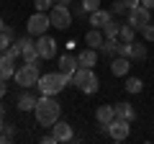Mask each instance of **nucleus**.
I'll list each match as a JSON object with an SVG mask.
<instances>
[{
  "mask_svg": "<svg viewBox=\"0 0 154 144\" xmlns=\"http://www.w3.org/2000/svg\"><path fill=\"white\" fill-rule=\"evenodd\" d=\"M33 116H36L38 126H49V129H51L57 121H59V116H62V105H59V100H57L54 95H41V98L36 100Z\"/></svg>",
  "mask_w": 154,
  "mask_h": 144,
  "instance_id": "obj_1",
  "label": "nucleus"
},
{
  "mask_svg": "<svg viewBox=\"0 0 154 144\" xmlns=\"http://www.w3.org/2000/svg\"><path fill=\"white\" fill-rule=\"evenodd\" d=\"M67 85H69V77H67L64 72L57 70V72H46V75H41L36 88L41 90V95H57V93H62Z\"/></svg>",
  "mask_w": 154,
  "mask_h": 144,
  "instance_id": "obj_2",
  "label": "nucleus"
},
{
  "mask_svg": "<svg viewBox=\"0 0 154 144\" xmlns=\"http://www.w3.org/2000/svg\"><path fill=\"white\" fill-rule=\"evenodd\" d=\"M72 85H77L85 95H95L98 88H100V80H98L93 67H77L75 77H72Z\"/></svg>",
  "mask_w": 154,
  "mask_h": 144,
  "instance_id": "obj_3",
  "label": "nucleus"
},
{
  "mask_svg": "<svg viewBox=\"0 0 154 144\" xmlns=\"http://www.w3.org/2000/svg\"><path fill=\"white\" fill-rule=\"evenodd\" d=\"M38 77H41V72H38V64H28V62H23L21 67H16V75H13V80H16V85H21L23 88H36L38 85Z\"/></svg>",
  "mask_w": 154,
  "mask_h": 144,
  "instance_id": "obj_4",
  "label": "nucleus"
},
{
  "mask_svg": "<svg viewBox=\"0 0 154 144\" xmlns=\"http://www.w3.org/2000/svg\"><path fill=\"white\" fill-rule=\"evenodd\" d=\"M49 26H51V21H49V13H41V11H36L33 16H28V21H26V33L28 36H41V33H46L49 31Z\"/></svg>",
  "mask_w": 154,
  "mask_h": 144,
  "instance_id": "obj_5",
  "label": "nucleus"
},
{
  "mask_svg": "<svg viewBox=\"0 0 154 144\" xmlns=\"http://www.w3.org/2000/svg\"><path fill=\"white\" fill-rule=\"evenodd\" d=\"M49 21L54 28H59V31H67V28L72 26V13H69V5H59V3H54V8L49 11Z\"/></svg>",
  "mask_w": 154,
  "mask_h": 144,
  "instance_id": "obj_6",
  "label": "nucleus"
},
{
  "mask_svg": "<svg viewBox=\"0 0 154 144\" xmlns=\"http://www.w3.org/2000/svg\"><path fill=\"white\" fill-rule=\"evenodd\" d=\"M36 52H38L41 59H54V57H57V39L49 36V33L36 36Z\"/></svg>",
  "mask_w": 154,
  "mask_h": 144,
  "instance_id": "obj_7",
  "label": "nucleus"
},
{
  "mask_svg": "<svg viewBox=\"0 0 154 144\" xmlns=\"http://www.w3.org/2000/svg\"><path fill=\"white\" fill-rule=\"evenodd\" d=\"M128 23H131L136 31H141L144 26H149V23H152V11H149V8H144V5L131 8V11H128Z\"/></svg>",
  "mask_w": 154,
  "mask_h": 144,
  "instance_id": "obj_8",
  "label": "nucleus"
},
{
  "mask_svg": "<svg viewBox=\"0 0 154 144\" xmlns=\"http://www.w3.org/2000/svg\"><path fill=\"white\" fill-rule=\"evenodd\" d=\"M128 134H131V121L113 118V121L108 124V136L113 139V142H123V139H128Z\"/></svg>",
  "mask_w": 154,
  "mask_h": 144,
  "instance_id": "obj_9",
  "label": "nucleus"
},
{
  "mask_svg": "<svg viewBox=\"0 0 154 144\" xmlns=\"http://www.w3.org/2000/svg\"><path fill=\"white\" fill-rule=\"evenodd\" d=\"M21 44H23V54H21L23 62H28V64H38V62H44L41 57H38V52H36V39H33V36H23Z\"/></svg>",
  "mask_w": 154,
  "mask_h": 144,
  "instance_id": "obj_10",
  "label": "nucleus"
},
{
  "mask_svg": "<svg viewBox=\"0 0 154 144\" xmlns=\"http://www.w3.org/2000/svg\"><path fill=\"white\" fill-rule=\"evenodd\" d=\"M51 134L57 136V142H72L75 139V131H72V124L69 121H57L54 126H51Z\"/></svg>",
  "mask_w": 154,
  "mask_h": 144,
  "instance_id": "obj_11",
  "label": "nucleus"
},
{
  "mask_svg": "<svg viewBox=\"0 0 154 144\" xmlns=\"http://www.w3.org/2000/svg\"><path fill=\"white\" fill-rule=\"evenodd\" d=\"M128 70H131V59L128 57H121V54H116L113 59H110V72H113L116 77H126Z\"/></svg>",
  "mask_w": 154,
  "mask_h": 144,
  "instance_id": "obj_12",
  "label": "nucleus"
},
{
  "mask_svg": "<svg viewBox=\"0 0 154 144\" xmlns=\"http://www.w3.org/2000/svg\"><path fill=\"white\" fill-rule=\"evenodd\" d=\"M108 21H113V13H110V11H103V8H98V11L88 13V23H90V28H103Z\"/></svg>",
  "mask_w": 154,
  "mask_h": 144,
  "instance_id": "obj_13",
  "label": "nucleus"
},
{
  "mask_svg": "<svg viewBox=\"0 0 154 144\" xmlns=\"http://www.w3.org/2000/svg\"><path fill=\"white\" fill-rule=\"evenodd\" d=\"M77 67H80L77 57H72V54H62V57H59V72H64L67 77H69V83H72V77H75Z\"/></svg>",
  "mask_w": 154,
  "mask_h": 144,
  "instance_id": "obj_14",
  "label": "nucleus"
},
{
  "mask_svg": "<svg viewBox=\"0 0 154 144\" xmlns=\"http://www.w3.org/2000/svg\"><path fill=\"white\" fill-rule=\"evenodd\" d=\"M36 100L38 98H33V95L28 93V88H23L21 95H18V100H16V108H18V111H23V113H28V111L36 108Z\"/></svg>",
  "mask_w": 154,
  "mask_h": 144,
  "instance_id": "obj_15",
  "label": "nucleus"
},
{
  "mask_svg": "<svg viewBox=\"0 0 154 144\" xmlns=\"http://www.w3.org/2000/svg\"><path fill=\"white\" fill-rule=\"evenodd\" d=\"M13 75H16V59H11V57L3 52V54H0V80L8 83Z\"/></svg>",
  "mask_w": 154,
  "mask_h": 144,
  "instance_id": "obj_16",
  "label": "nucleus"
},
{
  "mask_svg": "<svg viewBox=\"0 0 154 144\" xmlns=\"http://www.w3.org/2000/svg\"><path fill=\"white\" fill-rule=\"evenodd\" d=\"M95 118H98L100 126H108V124L116 118V108H113V105H108V103L98 105V111H95Z\"/></svg>",
  "mask_w": 154,
  "mask_h": 144,
  "instance_id": "obj_17",
  "label": "nucleus"
},
{
  "mask_svg": "<svg viewBox=\"0 0 154 144\" xmlns=\"http://www.w3.org/2000/svg\"><path fill=\"white\" fill-rule=\"evenodd\" d=\"M77 62H80V67H95L98 64V49H93V46L82 49L77 54Z\"/></svg>",
  "mask_w": 154,
  "mask_h": 144,
  "instance_id": "obj_18",
  "label": "nucleus"
},
{
  "mask_svg": "<svg viewBox=\"0 0 154 144\" xmlns=\"http://www.w3.org/2000/svg\"><path fill=\"white\" fill-rule=\"evenodd\" d=\"M103 41H105L103 28H90V31L85 33V44L93 46V49H100V46H103Z\"/></svg>",
  "mask_w": 154,
  "mask_h": 144,
  "instance_id": "obj_19",
  "label": "nucleus"
},
{
  "mask_svg": "<svg viewBox=\"0 0 154 144\" xmlns=\"http://www.w3.org/2000/svg\"><path fill=\"white\" fill-rule=\"evenodd\" d=\"M113 108H116V118H123V121H134V118H136L134 105H131V103H126V100H123V103H116Z\"/></svg>",
  "mask_w": 154,
  "mask_h": 144,
  "instance_id": "obj_20",
  "label": "nucleus"
},
{
  "mask_svg": "<svg viewBox=\"0 0 154 144\" xmlns=\"http://www.w3.org/2000/svg\"><path fill=\"white\" fill-rule=\"evenodd\" d=\"M118 46H121V39H105L103 41V46H100V54H105V57H110L113 59L116 54H118Z\"/></svg>",
  "mask_w": 154,
  "mask_h": 144,
  "instance_id": "obj_21",
  "label": "nucleus"
},
{
  "mask_svg": "<svg viewBox=\"0 0 154 144\" xmlns=\"http://www.w3.org/2000/svg\"><path fill=\"white\" fill-rule=\"evenodd\" d=\"M13 41H16V31H13L11 26H5L3 31H0V54H3V52H5Z\"/></svg>",
  "mask_w": 154,
  "mask_h": 144,
  "instance_id": "obj_22",
  "label": "nucleus"
},
{
  "mask_svg": "<svg viewBox=\"0 0 154 144\" xmlns=\"http://www.w3.org/2000/svg\"><path fill=\"white\" fill-rule=\"evenodd\" d=\"M123 88H126V93L136 95V93H141V90H144V80H141V77H131V75H128Z\"/></svg>",
  "mask_w": 154,
  "mask_h": 144,
  "instance_id": "obj_23",
  "label": "nucleus"
},
{
  "mask_svg": "<svg viewBox=\"0 0 154 144\" xmlns=\"http://www.w3.org/2000/svg\"><path fill=\"white\" fill-rule=\"evenodd\" d=\"M146 59V44L131 41V62H144Z\"/></svg>",
  "mask_w": 154,
  "mask_h": 144,
  "instance_id": "obj_24",
  "label": "nucleus"
},
{
  "mask_svg": "<svg viewBox=\"0 0 154 144\" xmlns=\"http://www.w3.org/2000/svg\"><path fill=\"white\" fill-rule=\"evenodd\" d=\"M103 33H105V39H118V33H121V23L116 21V18H113V21H108L103 26Z\"/></svg>",
  "mask_w": 154,
  "mask_h": 144,
  "instance_id": "obj_25",
  "label": "nucleus"
},
{
  "mask_svg": "<svg viewBox=\"0 0 154 144\" xmlns=\"http://www.w3.org/2000/svg\"><path fill=\"white\" fill-rule=\"evenodd\" d=\"M118 39L121 41H136V28L131 26V23H121V33H118Z\"/></svg>",
  "mask_w": 154,
  "mask_h": 144,
  "instance_id": "obj_26",
  "label": "nucleus"
},
{
  "mask_svg": "<svg viewBox=\"0 0 154 144\" xmlns=\"http://www.w3.org/2000/svg\"><path fill=\"white\" fill-rule=\"evenodd\" d=\"M5 54L11 57V59H16V62L21 59V54H23V44H21V39H16V41H13V44L5 49Z\"/></svg>",
  "mask_w": 154,
  "mask_h": 144,
  "instance_id": "obj_27",
  "label": "nucleus"
},
{
  "mask_svg": "<svg viewBox=\"0 0 154 144\" xmlns=\"http://www.w3.org/2000/svg\"><path fill=\"white\" fill-rule=\"evenodd\" d=\"M126 11H128V8H126L123 0H113V3H110V13H113V16H123Z\"/></svg>",
  "mask_w": 154,
  "mask_h": 144,
  "instance_id": "obj_28",
  "label": "nucleus"
},
{
  "mask_svg": "<svg viewBox=\"0 0 154 144\" xmlns=\"http://www.w3.org/2000/svg\"><path fill=\"white\" fill-rule=\"evenodd\" d=\"M33 5H36V11H41V13H49L51 8H54V0H36Z\"/></svg>",
  "mask_w": 154,
  "mask_h": 144,
  "instance_id": "obj_29",
  "label": "nucleus"
},
{
  "mask_svg": "<svg viewBox=\"0 0 154 144\" xmlns=\"http://www.w3.org/2000/svg\"><path fill=\"white\" fill-rule=\"evenodd\" d=\"M80 5H82L85 13H93V11H98V8H100V0H82Z\"/></svg>",
  "mask_w": 154,
  "mask_h": 144,
  "instance_id": "obj_30",
  "label": "nucleus"
},
{
  "mask_svg": "<svg viewBox=\"0 0 154 144\" xmlns=\"http://www.w3.org/2000/svg\"><path fill=\"white\" fill-rule=\"evenodd\" d=\"M141 36H144V41H146V44H149V41H154V21L149 23V26L141 28Z\"/></svg>",
  "mask_w": 154,
  "mask_h": 144,
  "instance_id": "obj_31",
  "label": "nucleus"
},
{
  "mask_svg": "<svg viewBox=\"0 0 154 144\" xmlns=\"http://www.w3.org/2000/svg\"><path fill=\"white\" fill-rule=\"evenodd\" d=\"M41 144H59V142H57L54 134H44V136H41Z\"/></svg>",
  "mask_w": 154,
  "mask_h": 144,
  "instance_id": "obj_32",
  "label": "nucleus"
},
{
  "mask_svg": "<svg viewBox=\"0 0 154 144\" xmlns=\"http://www.w3.org/2000/svg\"><path fill=\"white\" fill-rule=\"evenodd\" d=\"M123 3H126L128 11H131V8H136V5H141V0H123Z\"/></svg>",
  "mask_w": 154,
  "mask_h": 144,
  "instance_id": "obj_33",
  "label": "nucleus"
},
{
  "mask_svg": "<svg viewBox=\"0 0 154 144\" xmlns=\"http://www.w3.org/2000/svg\"><path fill=\"white\" fill-rule=\"evenodd\" d=\"M5 93H8V85H5V80H0V98H5Z\"/></svg>",
  "mask_w": 154,
  "mask_h": 144,
  "instance_id": "obj_34",
  "label": "nucleus"
},
{
  "mask_svg": "<svg viewBox=\"0 0 154 144\" xmlns=\"http://www.w3.org/2000/svg\"><path fill=\"white\" fill-rule=\"evenodd\" d=\"M141 5L149 8V11H154V0H141Z\"/></svg>",
  "mask_w": 154,
  "mask_h": 144,
  "instance_id": "obj_35",
  "label": "nucleus"
},
{
  "mask_svg": "<svg viewBox=\"0 0 154 144\" xmlns=\"http://www.w3.org/2000/svg\"><path fill=\"white\" fill-rule=\"evenodd\" d=\"M5 129V113H3V108H0V131Z\"/></svg>",
  "mask_w": 154,
  "mask_h": 144,
  "instance_id": "obj_36",
  "label": "nucleus"
},
{
  "mask_svg": "<svg viewBox=\"0 0 154 144\" xmlns=\"http://www.w3.org/2000/svg\"><path fill=\"white\" fill-rule=\"evenodd\" d=\"M54 3H59V5H69L72 0H54Z\"/></svg>",
  "mask_w": 154,
  "mask_h": 144,
  "instance_id": "obj_37",
  "label": "nucleus"
},
{
  "mask_svg": "<svg viewBox=\"0 0 154 144\" xmlns=\"http://www.w3.org/2000/svg\"><path fill=\"white\" fill-rule=\"evenodd\" d=\"M3 28H5V23H3V18H0V31H3Z\"/></svg>",
  "mask_w": 154,
  "mask_h": 144,
  "instance_id": "obj_38",
  "label": "nucleus"
},
{
  "mask_svg": "<svg viewBox=\"0 0 154 144\" xmlns=\"http://www.w3.org/2000/svg\"><path fill=\"white\" fill-rule=\"evenodd\" d=\"M0 108H3V105H0Z\"/></svg>",
  "mask_w": 154,
  "mask_h": 144,
  "instance_id": "obj_39",
  "label": "nucleus"
}]
</instances>
